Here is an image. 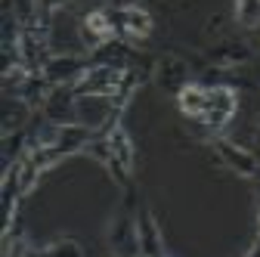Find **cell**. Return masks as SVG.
Here are the masks:
<instances>
[{
  "mask_svg": "<svg viewBox=\"0 0 260 257\" xmlns=\"http://www.w3.org/2000/svg\"><path fill=\"white\" fill-rule=\"evenodd\" d=\"M90 28H93V31H100V35H109V22H106L100 13H93V16H90Z\"/></svg>",
  "mask_w": 260,
  "mask_h": 257,
  "instance_id": "4",
  "label": "cell"
},
{
  "mask_svg": "<svg viewBox=\"0 0 260 257\" xmlns=\"http://www.w3.org/2000/svg\"><path fill=\"white\" fill-rule=\"evenodd\" d=\"M127 28L134 31V35H146L149 31V16L143 10H127Z\"/></svg>",
  "mask_w": 260,
  "mask_h": 257,
  "instance_id": "3",
  "label": "cell"
},
{
  "mask_svg": "<svg viewBox=\"0 0 260 257\" xmlns=\"http://www.w3.org/2000/svg\"><path fill=\"white\" fill-rule=\"evenodd\" d=\"M239 19L245 25H257V19H260V0H239Z\"/></svg>",
  "mask_w": 260,
  "mask_h": 257,
  "instance_id": "2",
  "label": "cell"
},
{
  "mask_svg": "<svg viewBox=\"0 0 260 257\" xmlns=\"http://www.w3.org/2000/svg\"><path fill=\"white\" fill-rule=\"evenodd\" d=\"M180 109L192 118H202L208 124H223L236 109V96L230 90H199L186 87L180 93Z\"/></svg>",
  "mask_w": 260,
  "mask_h": 257,
  "instance_id": "1",
  "label": "cell"
}]
</instances>
